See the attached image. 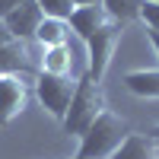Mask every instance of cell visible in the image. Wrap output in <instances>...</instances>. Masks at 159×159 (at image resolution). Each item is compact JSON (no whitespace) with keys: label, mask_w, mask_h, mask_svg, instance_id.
<instances>
[{"label":"cell","mask_w":159,"mask_h":159,"mask_svg":"<svg viewBox=\"0 0 159 159\" xmlns=\"http://www.w3.org/2000/svg\"><path fill=\"white\" fill-rule=\"evenodd\" d=\"M29 102V76H0V127H7Z\"/></svg>","instance_id":"6"},{"label":"cell","mask_w":159,"mask_h":159,"mask_svg":"<svg viewBox=\"0 0 159 159\" xmlns=\"http://www.w3.org/2000/svg\"><path fill=\"white\" fill-rule=\"evenodd\" d=\"M3 42H13V35L7 32V25H3V19H0V45H3Z\"/></svg>","instance_id":"20"},{"label":"cell","mask_w":159,"mask_h":159,"mask_svg":"<svg viewBox=\"0 0 159 159\" xmlns=\"http://www.w3.org/2000/svg\"><path fill=\"white\" fill-rule=\"evenodd\" d=\"M70 48L67 45H57V48H45V57H42V67L45 73H67L70 76Z\"/></svg>","instance_id":"13"},{"label":"cell","mask_w":159,"mask_h":159,"mask_svg":"<svg viewBox=\"0 0 159 159\" xmlns=\"http://www.w3.org/2000/svg\"><path fill=\"white\" fill-rule=\"evenodd\" d=\"M32 86H35L38 102L45 105V111L51 118H57V121H64L67 105L73 99V89H76V80H70L67 73H45V70H38Z\"/></svg>","instance_id":"4"},{"label":"cell","mask_w":159,"mask_h":159,"mask_svg":"<svg viewBox=\"0 0 159 159\" xmlns=\"http://www.w3.org/2000/svg\"><path fill=\"white\" fill-rule=\"evenodd\" d=\"M105 111V89L99 80H92L89 73H83L76 80V89H73V99L67 105V115H64V130L73 137H83L86 130L92 127V121Z\"/></svg>","instance_id":"1"},{"label":"cell","mask_w":159,"mask_h":159,"mask_svg":"<svg viewBox=\"0 0 159 159\" xmlns=\"http://www.w3.org/2000/svg\"><path fill=\"white\" fill-rule=\"evenodd\" d=\"M73 159H76V156H73Z\"/></svg>","instance_id":"21"},{"label":"cell","mask_w":159,"mask_h":159,"mask_svg":"<svg viewBox=\"0 0 159 159\" xmlns=\"http://www.w3.org/2000/svg\"><path fill=\"white\" fill-rule=\"evenodd\" d=\"M130 130H134V127H130L121 115H115V111L105 108L96 121H92V127L80 137L76 159H108V156L127 140Z\"/></svg>","instance_id":"2"},{"label":"cell","mask_w":159,"mask_h":159,"mask_svg":"<svg viewBox=\"0 0 159 159\" xmlns=\"http://www.w3.org/2000/svg\"><path fill=\"white\" fill-rule=\"evenodd\" d=\"M108 159H159L156 147H153V140L147 134H137V130H130L127 140L118 147Z\"/></svg>","instance_id":"9"},{"label":"cell","mask_w":159,"mask_h":159,"mask_svg":"<svg viewBox=\"0 0 159 159\" xmlns=\"http://www.w3.org/2000/svg\"><path fill=\"white\" fill-rule=\"evenodd\" d=\"M147 38L153 42V48H156V54H159V29H150V32H147Z\"/></svg>","instance_id":"18"},{"label":"cell","mask_w":159,"mask_h":159,"mask_svg":"<svg viewBox=\"0 0 159 159\" xmlns=\"http://www.w3.org/2000/svg\"><path fill=\"white\" fill-rule=\"evenodd\" d=\"M35 3L42 7V13H45L48 19H64V22H67V19H70V13L76 10L70 0H35Z\"/></svg>","instance_id":"14"},{"label":"cell","mask_w":159,"mask_h":159,"mask_svg":"<svg viewBox=\"0 0 159 159\" xmlns=\"http://www.w3.org/2000/svg\"><path fill=\"white\" fill-rule=\"evenodd\" d=\"M140 3L143 0H102V10L111 19H118L121 25H127V22L140 19Z\"/></svg>","instance_id":"12"},{"label":"cell","mask_w":159,"mask_h":159,"mask_svg":"<svg viewBox=\"0 0 159 159\" xmlns=\"http://www.w3.org/2000/svg\"><path fill=\"white\" fill-rule=\"evenodd\" d=\"M121 32H124V25L118 22V19L108 16L96 32L86 38V51H89L86 73H89L92 80H99V83L105 80V73H108V64H111V57H115L118 42H121Z\"/></svg>","instance_id":"3"},{"label":"cell","mask_w":159,"mask_h":159,"mask_svg":"<svg viewBox=\"0 0 159 159\" xmlns=\"http://www.w3.org/2000/svg\"><path fill=\"white\" fill-rule=\"evenodd\" d=\"M140 19L147 22V29H159V0H143L140 3Z\"/></svg>","instance_id":"15"},{"label":"cell","mask_w":159,"mask_h":159,"mask_svg":"<svg viewBox=\"0 0 159 159\" xmlns=\"http://www.w3.org/2000/svg\"><path fill=\"white\" fill-rule=\"evenodd\" d=\"M38 67L32 64L22 42H3L0 45V76H35Z\"/></svg>","instance_id":"7"},{"label":"cell","mask_w":159,"mask_h":159,"mask_svg":"<svg viewBox=\"0 0 159 159\" xmlns=\"http://www.w3.org/2000/svg\"><path fill=\"white\" fill-rule=\"evenodd\" d=\"M73 7H102V0H70Z\"/></svg>","instance_id":"17"},{"label":"cell","mask_w":159,"mask_h":159,"mask_svg":"<svg viewBox=\"0 0 159 159\" xmlns=\"http://www.w3.org/2000/svg\"><path fill=\"white\" fill-rule=\"evenodd\" d=\"M147 137L153 140V147H156V153H159V124H156V127L150 130V134H147Z\"/></svg>","instance_id":"19"},{"label":"cell","mask_w":159,"mask_h":159,"mask_svg":"<svg viewBox=\"0 0 159 159\" xmlns=\"http://www.w3.org/2000/svg\"><path fill=\"white\" fill-rule=\"evenodd\" d=\"M67 29L70 25L64 22V19H42V25L35 29V38L42 42L45 48H57V45H67Z\"/></svg>","instance_id":"11"},{"label":"cell","mask_w":159,"mask_h":159,"mask_svg":"<svg viewBox=\"0 0 159 159\" xmlns=\"http://www.w3.org/2000/svg\"><path fill=\"white\" fill-rule=\"evenodd\" d=\"M42 19H45V13L35 0H19L3 16V25L16 42H25V38H35V29L42 25Z\"/></svg>","instance_id":"5"},{"label":"cell","mask_w":159,"mask_h":159,"mask_svg":"<svg viewBox=\"0 0 159 159\" xmlns=\"http://www.w3.org/2000/svg\"><path fill=\"white\" fill-rule=\"evenodd\" d=\"M124 86L140 99H159V70H130L124 73Z\"/></svg>","instance_id":"10"},{"label":"cell","mask_w":159,"mask_h":159,"mask_svg":"<svg viewBox=\"0 0 159 159\" xmlns=\"http://www.w3.org/2000/svg\"><path fill=\"white\" fill-rule=\"evenodd\" d=\"M16 3H19V0H0V19H3V16H7V13L16 7Z\"/></svg>","instance_id":"16"},{"label":"cell","mask_w":159,"mask_h":159,"mask_svg":"<svg viewBox=\"0 0 159 159\" xmlns=\"http://www.w3.org/2000/svg\"><path fill=\"white\" fill-rule=\"evenodd\" d=\"M105 19H108V13H105L102 7H76V10L70 13L67 25H70V29H73V32H76V35L86 42V38H89L92 32H96V29H99V25H102Z\"/></svg>","instance_id":"8"}]
</instances>
